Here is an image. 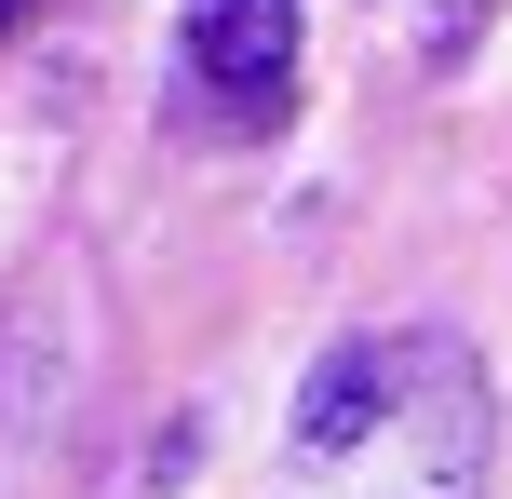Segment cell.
Masks as SVG:
<instances>
[{
  "instance_id": "cell-2",
  "label": "cell",
  "mask_w": 512,
  "mask_h": 499,
  "mask_svg": "<svg viewBox=\"0 0 512 499\" xmlns=\"http://www.w3.org/2000/svg\"><path fill=\"white\" fill-rule=\"evenodd\" d=\"M391 392H405V351H378V338H337L324 365H310V392H297V446H310V459H351L364 432L391 419Z\"/></svg>"
},
{
  "instance_id": "cell-3",
  "label": "cell",
  "mask_w": 512,
  "mask_h": 499,
  "mask_svg": "<svg viewBox=\"0 0 512 499\" xmlns=\"http://www.w3.org/2000/svg\"><path fill=\"white\" fill-rule=\"evenodd\" d=\"M14 14H27V0H0V27H14Z\"/></svg>"
},
{
  "instance_id": "cell-1",
  "label": "cell",
  "mask_w": 512,
  "mask_h": 499,
  "mask_svg": "<svg viewBox=\"0 0 512 499\" xmlns=\"http://www.w3.org/2000/svg\"><path fill=\"white\" fill-rule=\"evenodd\" d=\"M189 68H203L216 95L270 108L283 68H297V0H189Z\"/></svg>"
}]
</instances>
